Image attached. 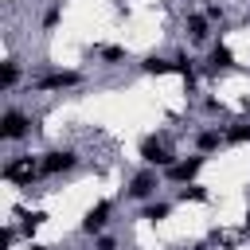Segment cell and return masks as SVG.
Segmentation results:
<instances>
[{
	"mask_svg": "<svg viewBox=\"0 0 250 250\" xmlns=\"http://www.w3.org/2000/svg\"><path fill=\"white\" fill-rule=\"evenodd\" d=\"M230 141H234V145L250 141V125H238V129H230Z\"/></svg>",
	"mask_w": 250,
	"mask_h": 250,
	"instance_id": "cell-15",
	"label": "cell"
},
{
	"mask_svg": "<svg viewBox=\"0 0 250 250\" xmlns=\"http://www.w3.org/2000/svg\"><path fill=\"white\" fill-rule=\"evenodd\" d=\"M66 168H74V152H47V160H43V172H66Z\"/></svg>",
	"mask_w": 250,
	"mask_h": 250,
	"instance_id": "cell-5",
	"label": "cell"
},
{
	"mask_svg": "<svg viewBox=\"0 0 250 250\" xmlns=\"http://www.w3.org/2000/svg\"><path fill=\"white\" fill-rule=\"evenodd\" d=\"M230 62H234V59H230L227 47H215V51H211V66H215V70H223V66H230Z\"/></svg>",
	"mask_w": 250,
	"mask_h": 250,
	"instance_id": "cell-10",
	"label": "cell"
},
{
	"mask_svg": "<svg viewBox=\"0 0 250 250\" xmlns=\"http://www.w3.org/2000/svg\"><path fill=\"white\" fill-rule=\"evenodd\" d=\"M141 156H145L148 164H172V156H168V148H164L160 141H152V137H148V141L141 145Z\"/></svg>",
	"mask_w": 250,
	"mask_h": 250,
	"instance_id": "cell-2",
	"label": "cell"
},
{
	"mask_svg": "<svg viewBox=\"0 0 250 250\" xmlns=\"http://www.w3.org/2000/svg\"><path fill=\"white\" fill-rule=\"evenodd\" d=\"M39 223H43V215H39V211H35V215H27V219H23V230H27V234H31V230H35V227H39Z\"/></svg>",
	"mask_w": 250,
	"mask_h": 250,
	"instance_id": "cell-17",
	"label": "cell"
},
{
	"mask_svg": "<svg viewBox=\"0 0 250 250\" xmlns=\"http://www.w3.org/2000/svg\"><path fill=\"white\" fill-rule=\"evenodd\" d=\"M145 70L148 74H168V70H180V62H168V59H156L152 55V59H145Z\"/></svg>",
	"mask_w": 250,
	"mask_h": 250,
	"instance_id": "cell-9",
	"label": "cell"
},
{
	"mask_svg": "<svg viewBox=\"0 0 250 250\" xmlns=\"http://www.w3.org/2000/svg\"><path fill=\"white\" fill-rule=\"evenodd\" d=\"M74 82H78L74 70H59V74H47L39 86H43V90H59V86H74Z\"/></svg>",
	"mask_w": 250,
	"mask_h": 250,
	"instance_id": "cell-7",
	"label": "cell"
},
{
	"mask_svg": "<svg viewBox=\"0 0 250 250\" xmlns=\"http://www.w3.org/2000/svg\"><path fill=\"white\" fill-rule=\"evenodd\" d=\"M12 82H16V62H4V74H0V86L8 90Z\"/></svg>",
	"mask_w": 250,
	"mask_h": 250,
	"instance_id": "cell-13",
	"label": "cell"
},
{
	"mask_svg": "<svg viewBox=\"0 0 250 250\" xmlns=\"http://www.w3.org/2000/svg\"><path fill=\"white\" fill-rule=\"evenodd\" d=\"M105 215H109V203L90 207V211H86V219H82V230H90V234H94V230H102V227H105Z\"/></svg>",
	"mask_w": 250,
	"mask_h": 250,
	"instance_id": "cell-6",
	"label": "cell"
},
{
	"mask_svg": "<svg viewBox=\"0 0 250 250\" xmlns=\"http://www.w3.org/2000/svg\"><path fill=\"white\" fill-rule=\"evenodd\" d=\"M199 164H203L199 156H191V160H180V164H172V168H168V176H172L176 184H188V180L199 172Z\"/></svg>",
	"mask_w": 250,
	"mask_h": 250,
	"instance_id": "cell-3",
	"label": "cell"
},
{
	"mask_svg": "<svg viewBox=\"0 0 250 250\" xmlns=\"http://www.w3.org/2000/svg\"><path fill=\"white\" fill-rule=\"evenodd\" d=\"M215 145H219V133H203V137H199V148H203V152H211Z\"/></svg>",
	"mask_w": 250,
	"mask_h": 250,
	"instance_id": "cell-14",
	"label": "cell"
},
{
	"mask_svg": "<svg viewBox=\"0 0 250 250\" xmlns=\"http://www.w3.org/2000/svg\"><path fill=\"white\" fill-rule=\"evenodd\" d=\"M4 176H8V180H16V184H23V180H31V176H35V160H31V156L12 160V164L4 168Z\"/></svg>",
	"mask_w": 250,
	"mask_h": 250,
	"instance_id": "cell-1",
	"label": "cell"
},
{
	"mask_svg": "<svg viewBox=\"0 0 250 250\" xmlns=\"http://www.w3.org/2000/svg\"><path fill=\"white\" fill-rule=\"evenodd\" d=\"M23 129H27V121H23V113H4V129H0V137H8V141H16V137H23Z\"/></svg>",
	"mask_w": 250,
	"mask_h": 250,
	"instance_id": "cell-4",
	"label": "cell"
},
{
	"mask_svg": "<svg viewBox=\"0 0 250 250\" xmlns=\"http://www.w3.org/2000/svg\"><path fill=\"white\" fill-rule=\"evenodd\" d=\"M152 188H156V176H152V172H141V176L133 180V188H129V195H137V199H145V195H148Z\"/></svg>",
	"mask_w": 250,
	"mask_h": 250,
	"instance_id": "cell-8",
	"label": "cell"
},
{
	"mask_svg": "<svg viewBox=\"0 0 250 250\" xmlns=\"http://www.w3.org/2000/svg\"><path fill=\"white\" fill-rule=\"evenodd\" d=\"M188 31H191L195 39H203V35H207V20H203V16H191V20H188Z\"/></svg>",
	"mask_w": 250,
	"mask_h": 250,
	"instance_id": "cell-12",
	"label": "cell"
},
{
	"mask_svg": "<svg viewBox=\"0 0 250 250\" xmlns=\"http://www.w3.org/2000/svg\"><path fill=\"white\" fill-rule=\"evenodd\" d=\"M180 195H184V199H199V203H203V199H207V191H203V188H184V191H180Z\"/></svg>",
	"mask_w": 250,
	"mask_h": 250,
	"instance_id": "cell-16",
	"label": "cell"
},
{
	"mask_svg": "<svg viewBox=\"0 0 250 250\" xmlns=\"http://www.w3.org/2000/svg\"><path fill=\"white\" fill-rule=\"evenodd\" d=\"M145 219H152V223L168 219V203H148V207H145Z\"/></svg>",
	"mask_w": 250,
	"mask_h": 250,
	"instance_id": "cell-11",
	"label": "cell"
},
{
	"mask_svg": "<svg viewBox=\"0 0 250 250\" xmlns=\"http://www.w3.org/2000/svg\"><path fill=\"white\" fill-rule=\"evenodd\" d=\"M102 59H109V62L121 59V47H102Z\"/></svg>",
	"mask_w": 250,
	"mask_h": 250,
	"instance_id": "cell-18",
	"label": "cell"
}]
</instances>
